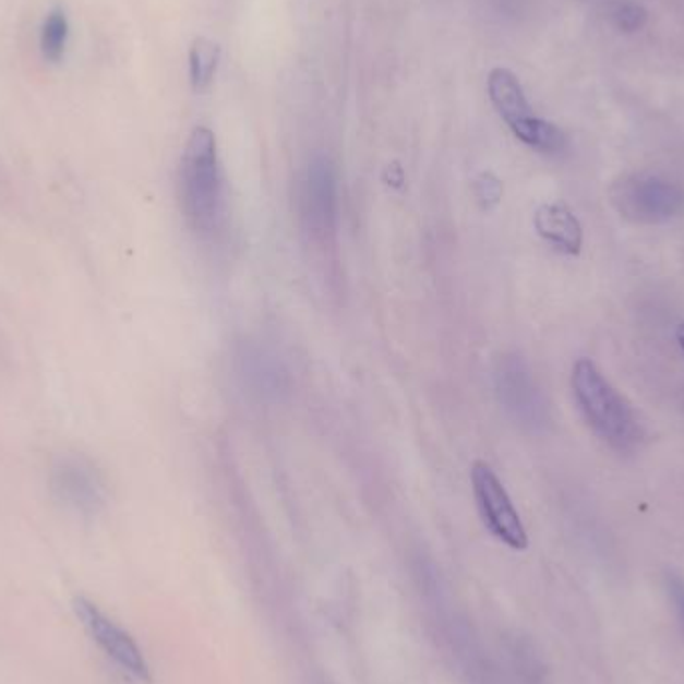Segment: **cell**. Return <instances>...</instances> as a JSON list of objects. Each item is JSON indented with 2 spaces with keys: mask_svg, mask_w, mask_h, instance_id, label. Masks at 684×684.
<instances>
[{
  "mask_svg": "<svg viewBox=\"0 0 684 684\" xmlns=\"http://www.w3.org/2000/svg\"><path fill=\"white\" fill-rule=\"evenodd\" d=\"M180 208L187 225L201 237L215 235L225 218L223 170L215 132L196 127L180 160Z\"/></svg>",
  "mask_w": 684,
  "mask_h": 684,
  "instance_id": "cell-1",
  "label": "cell"
},
{
  "mask_svg": "<svg viewBox=\"0 0 684 684\" xmlns=\"http://www.w3.org/2000/svg\"><path fill=\"white\" fill-rule=\"evenodd\" d=\"M573 393L590 429L616 451L633 448L640 429L633 410L590 359H578L573 367Z\"/></svg>",
  "mask_w": 684,
  "mask_h": 684,
  "instance_id": "cell-2",
  "label": "cell"
},
{
  "mask_svg": "<svg viewBox=\"0 0 684 684\" xmlns=\"http://www.w3.org/2000/svg\"><path fill=\"white\" fill-rule=\"evenodd\" d=\"M487 88L492 107L496 108V112L508 124V129L518 141L547 155L563 151V132L549 120L539 119L532 112L515 72L503 67L492 69Z\"/></svg>",
  "mask_w": 684,
  "mask_h": 684,
  "instance_id": "cell-3",
  "label": "cell"
},
{
  "mask_svg": "<svg viewBox=\"0 0 684 684\" xmlns=\"http://www.w3.org/2000/svg\"><path fill=\"white\" fill-rule=\"evenodd\" d=\"M48 489L57 503L83 516L96 515L107 501V482L100 468L81 453H62L50 463Z\"/></svg>",
  "mask_w": 684,
  "mask_h": 684,
  "instance_id": "cell-4",
  "label": "cell"
},
{
  "mask_svg": "<svg viewBox=\"0 0 684 684\" xmlns=\"http://www.w3.org/2000/svg\"><path fill=\"white\" fill-rule=\"evenodd\" d=\"M470 480L484 527L508 549L525 551L528 547L527 528L494 470L487 463L477 460L470 470Z\"/></svg>",
  "mask_w": 684,
  "mask_h": 684,
  "instance_id": "cell-5",
  "label": "cell"
},
{
  "mask_svg": "<svg viewBox=\"0 0 684 684\" xmlns=\"http://www.w3.org/2000/svg\"><path fill=\"white\" fill-rule=\"evenodd\" d=\"M621 213L636 223L659 225L684 211V189L660 177H633L616 192Z\"/></svg>",
  "mask_w": 684,
  "mask_h": 684,
  "instance_id": "cell-6",
  "label": "cell"
},
{
  "mask_svg": "<svg viewBox=\"0 0 684 684\" xmlns=\"http://www.w3.org/2000/svg\"><path fill=\"white\" fill-rule=\"evenodd\" d=\"M72 609L86 633L105 650L108 659L115 660L122 671L129 672L134 679L151 683V669L144 660L143 650L129 633H124L119 624L112 623L105 612L84 597L72 600Z\"/></svg>",
  "mask_w": 684,
  "mask_h": 684,
  "instance_id": "cell-7",
  "label": "cell"
},
{
  "mask_svg": "<svg viewBox=\"0 0 684 684\" xmlns=\"http://www.w3.org/2000/svg\"><path fill=\"white\" fill-rule=\"evenodd\" d=\"M336 213L335 168L328 158L319 156L307 168L300 192V216L312 239L326 240L335 235Z\"/></svg>",
  "mask_w": 684,
  "mask_h": 684,
  "instance_id": "cell-8",
  "label": "cell"
},
{
  "mask_svg": "<svg viewBox=\"0 0 684 684\" xmlns=\"http://www.w3.org/2000/svg\"><path fill=\"white\" fill-rule=\"evenodd\" d=\"M496 395L506 412L528 429L544 424L547 410L539 393V386L532 381L527 364L518 357H503L496 372Z\"/></svg>",
  "mask_w": 684,
  "mask_h": 684,
  "instance_id": "cell-9",
  "label": "cell"
},
{
  "mask_svg": "<svg viewBox=\"0 0 684 684\" xmlns=\"http://www.w3.org/2000/svg\"><path fill=\"white\" fill-rule=\"evenodd\" d=\"M535 228L539 237L563 254L576 256L583 249V227L564 203L542 204L535 213Z\"/></svg>",
  "mask_w": 684,
  "mask_h": 684,
  "instance_id": "cell-10",
  "label": "cell"
},
{
  "mask_svg": "<svg viewBox=\"0 0 684 684\" xmlns=\"http://www.w3.org/2000/svg\"><path fill=\"white\" fill-rule=\"evenodd\" d=\"M218 60H220V47L216 43L204 36L194 38L191 52H189V71H191L192 88L196 93H203L213 84Z\"/></svg>",
  "mask_w": 684,
  "mask_h": 684,
  "instance_id": "cell-11",
  "label": "cell"
},
{
  "mask_svg": "<svg viewBox=\"0 0 684 684\" xmlns=\"http://www.w3.org/2000/svg\"><path fill=\"white\" fill-rule=\"evenodd\" d=\"M69 40V19L62 9L48 12L40 31V52L48 62L57 64L64 57Z\"/></svg>",
  "mask_w": 684,
  "mask_h": 684,
  "instance_id": "cell-12",
  "label": "cell"
},
{
  "mask_svg": "<svg viewBox=\"0 0 684 684\" xmlns=\"http://www.w3.org/2000/svg\"><path fill=\"white\" fill-rule=\"evenodd\" d=\"M475 194L482 208H494L503 199V182L492 172H480L475 180Z\"/></svg>",
  "mask_w": 684,
  "mask_h": 684,
  "instance_id": "cell-13",
  "label": "cell"
},
{
  "mask_svg": "<svg viewBox=\"0 0 684 684\" xmlns=\"http://www.w3.org/2000/svg\"><path fill=\"white\" fill-rule=\"evenodd\" d=\"M612 19H614V24L624 33H635L647 23V11L635 2H624L614 9Z\"/></svg>",
  "mask_w": 684,
  "mask_h": 684,
  "instance_id": "cell-14",
  "label": "cell"
},
{
  "mask_svg": "<svg viewBox=\"0 0 684 684\" xmlns=\"http://www.w3.org/2000/svg\"><path fill=\"white\" fill-rule=\"evenodd\" d=\"M669 590H671V597L674 600V607H676V614H679L684 626V578L679 575L669 576Z\"/></svg>",
  "mask_w": 684,
  "mask_h": 684,
  "instance_id": "cell-15",
  "label": "cell"
},
{
  "mask_svg": "<svg viewBox=\"0 0 684 684\" xmlns=\"http://www.w3.org/2000/svg\"><path fill=\"white\" fill-rule=\"evenodd\" d=\"M676 343H679V347H681V350L684 352V323L676 326Z\"/></svg>",
  "mask_w": 684,
  "mask_h": 684,
  "instance_id": "cell-16",
  "label": "cell"
}]
</instances>
